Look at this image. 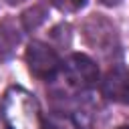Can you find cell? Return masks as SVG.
<instances>
[{
    "label": "cell",
    "mask_w": 129,
    "mask_h": 129,
    "mask_svg": "<svg viewBox=\"0 0 129 129\" xmlns=\"http://www.w3.org/2000/svg\"><path fill=\"white\" fill-rule=\"evenodd\" d=\"M0 115L4 129H44L34 97L20 87H12L4 95Z\"/></svg>",
    "instance_id": "1"
},
{
    "label": "cell",
    "mask_w": 129,
    "mask_h": 129,
    "mask_svg": "<svg viewBox=\"0 0 129 129\" xmlns=\"http://www.w3.org/2000/svg\"><path fill=\"white\" fill-rule=\"evenodd\" d=\"M62 75L69 87L77 89V91H87L91 87L97 85L99 79V69L95 64L93 58H89L87 54H71L64 62H62Z\"/></svg>",
    "instance_id": "2"
},
{
    "label": "cell",
    "mask_w": 129,
    "mask_h": 129,
    "mask_svg": "<svg viewBox=\"0 0 129 129\" xmlns=\"http://www.w3.org/2000/svg\"><path fill=\"white\" fill-rule=\"evenodd\" d=\"M26 64L30 69V73L38 79H54L56 73L60 71L62 62L56 54V50L40 40H32L26 48Z\"/></svg>",
    "instance_id": "3"
},
{
    "label": "cell",
    "mask_w": 129,
    "mask_h": 129,
    "mask_svg": "<svg viewBox=\"0 0 129 129\" xmlns=\"http://www.w3.org/2000/svg\"><path fill=\"white\" fill-rule=\"evenodd\" d=\"M101 89H103V95L109 101L121 103V105H129V69L113 67L105 75Z\"/></svg>",
    "instance_id": "4"
},
{
    "label": "cell",
    "mask_w": 129,
    "mask_h": 129,
    "mask_svg": "<svg viewBox=\"0 0 129 129\" xmlns=\"http://www.w3.org/2000/svg\"><path fill=\"white\" fill-rule=\"evenodd\" d=\"M18 42H20L18 30H16L10 22L0 24V54H8Z\"/></svg>",
    "instance_id": "5"
},
{
    "label": "cell",
    "mask_w": 129,
    "mask_h": 129,
    "mask_svg": "<svg viewBox=\"0 0 129 129\" xmlns=\"http://www.w3.org/2000/svg\"><path fill=\"white\" fill-rule=\"evenodd\" d=\"M44 129H77L69 119H50L46 125H44Z\"/></svg>",
    "instance_id": "6"
},
{
    "label": "cell",
    "mask_w": 129,
    "mask_h": 129,
    "mask_svg": "<svg viewBox=\"0 0 129 129\" xmlns=\"http://www.w3.org/2000/svg\"><path fill=\"white\" fill-rule=\"evenodd\" d=\"M58 4L62 8H69V10H79V8H83L87 4V0H60Z\"/></svg>",
    "instance_id": "7"
},
{
    "label": "cell",
    "mask_w": 129,
    "mask_h": 129,
    "mask_svg": "<svg viewBox=\"0 0 129 129\" xmlns=\"http://www.w3.org/2000/svg\"><path fill=\"white\" fill-rule=\"evenodd\" d=\"M101 4H105V6H117L121 0H99Z\"/></svg>",
    "instance_id": "8"
},
{
    "label": "cell",
    "mask_w": 129,
    "mask_h": 129,
    "mask_svg": "<svg viewBox=\"0 0 129 129\" xmlns=\"http://www.w3.org/2000/svg\"><path fill=\"white\" fill-rule=\"evenodd\" d=\"M6 4H10V6H16V4H22L24 0H4Z\"/></svg>",
    "instance_id": "9"
},
{
    "label": "cell",
    "mask_w": 129,
    "mask_h": 129,
    "mask_svg": "<svg viewBox=\"0 0 129 129\" xmlns=\"http://www.w3.org/2000/svg\"><path fill=\"white\" fill-rule=\"evenodd\" d=\"M117 129H129V125H123V127H117Z\"/></svg>",
    "instance_id": "10"
}]
</instances>
